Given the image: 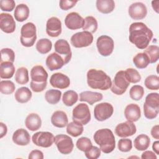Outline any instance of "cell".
I'll return each mask as SVG.
<instances>
[{
    "mask_svg": "<svg viewBox=\"0 0 159 159\" xmlns=\"http://www.w3.org/2000/svg\"><path fill=\"white\" fill-rule=\"evenodd\" d=\"M47 82L43 83H36L32 81H30V86L31 89L35 93H40L43 91L47 87Z\"/></svg>",
    "mask_w": 159,
    "mask_h": 159,
    "instance_id": "cell-50",
    "label": "cell"
},
{
    "mask_svg": "<svg viewBox=\"0 0 159 159\" xmlns=\"http://www.w3.org/2000/svg\"><path fill=\"white\" fill-rule=\"evenodd\" d=\"M50 84L55 88L66 89L70 84V80L68 76L61 73H55L51 76Z\"/></svg>",
    "mask_w": 159,
    "mask_h": 159,
    "instance_id": "cell-19",
    "label": "cell"
},
{
    "mask_svg": "<svg viewBox=\"0 0 159 159\" xmlns=\"http://www.w3.org/2000/svg\"><path fill=\"white\" fill-rule=\"evenodd\" d=\"M114 112V107L109 102L96 104L94 109V116L98 121H104L110 118Z\"/></svg>",
    "mask_w": 159,
    "mask_h": 159,
    "instance_id": "cell-11",
    "label": "cell"
},
{
    "mask_svg": "<svg viewBox=\"0 0 159 159\" xmlns=\"http://www.w3.org/2000/svg\"><path fill=\"white\" fill-rule=\"evenodd\" d=\"M103 96L98 92H93L90 91H85L80 94V101L86 102L90 105L101 101Z\"/></svg>",
    "mask_w": 159,
    "mask_h": 159,
    "instance_id": "cell-25",
    "label": "cell"
},
{
    "mask_svg": "<svg viewBox=\"0 0 159 159\" xmlns=\"http://www.w3.org/2000/svg\"><path fill=\"white\" fill-rule=\"evenodd\" d=\"M15 60V53L13 50L9 48H4L1 50L0 63L9 61L14 63Z\"/></svg>",
    "mask_w": 159,
    "mask_h": 159,
    "instance_id": "cell-42",
    "label": "cell"
},
{
    "mask_svg": "<svg viewBox=\"0 0 159 159\" xmlns=\"http://www.w3.org/2000/svg\"><path fill=\"white\" fill-rule=\"evenodd\" d=\"M136 131L135 125L129 120L117 124L115 128L116 134L118 137L123 138L132 136L136 133Z\"/></svg>",
    "mask_w": 159,
    "mask_h": 159,
    "instance_id": "cell-15",
    "label": "cell"
},
{
    "mask_svg": "<svg viewBox=\"0 0 159 159\" xmlns=\"http://www.w3.org/2000/svg\"><path fill=\"white\" fill-rule=\"evenodd\" d=\"M150 139L149 137L145 134L139 135L134 141V147L139 151L146 150L150 146Z\"/></svg>",
    "mask_w": 159,
    "mask_h": 159,
    "instance_id": "cell-30",
    "label": "cell"
},
{
    "mask_svg": "<svg viewBox=\"0 0 159 159\" xmlns=\"http://www.w3.org/2000/svg\"><path fill=\"white\" fill-rule=\"evenodd\" d=\"M73 121L86 125L91 120V112L88 106L85 103H80L73 109Z\"/></svg>",
    "mask_w": 159,
    "mask_h": 159,
    "instance_id": "cell-7",
    "label": "cell"
},
{
    "mask_svg": "<svg viewBox=\"0 0 159 159\" xmlns=\"http://www.w3.org/2000/svg\"><path fill=\"white\" fill-rule=\"evenodd\" d=\"M124 116L126 119L130 122H136L141 117L140 108L137 104H128L124 109Z\"/></svg>",
    "mask_w": 159,
    "mask_h": 159,
    "instance_id": "cell-23",
    "label": "cell"
},
{
    "mask_svg": "<svg viewBox=\"0 0 159 159\" xmlns=\"http://www.w3.org/2000/svg\"><path fill=\"white\" fill-rule=\"evenodd\" d=\"M133 63L137 68L143 69L149 65L150 60L145 53H138L134 57Z\"/></svg>",
    "mask_w": 159,
    "mask_h": 159,
    "instance_id": "cell-33",
    "label": "cell"
},
{
    "mask_svg": "<svg viewBox=\"0 0 159 159\" xmlns=\"http://www.w3.org/2000/svg\"><path fill=\"white\" fill-rule=\"evenodd\" d=\"M159 1H152V6L153 10L157 12H159Z\"/></svg>",
    "mask_w": 159,
    "mask_h": 159,
    "instance_id": "cell-56",
    "label": "cell"
},
{
    "mask_svg": "<svg viewBox=\"0 0 159 159\" xmlns=\"http://www.w3.org/2000/svg\"><path fill=\"white\" fill-rule=\"evenodd\" d=\"M97 9L102 14H109L115 8V2L113 0H97L96 2Z\"/></svg>",
    "mask_w": 159,
    "mask_h": 159,
    "instance_id": "cell-31",
    "label": "cell"
},
{
    "mask_svg": "<svg viewBox=\"0 0 159 159\" xmlns=\"http://www.w3.org/2000/svg\"><path fill=\"white\" fill-rule=\"evenodd\" d=\"M151 135L155 139H159V125H155L151 129Z\"/></svg>",
    "mask_w": 159,
    "mask_h": 159,
    "instance_id": "cell-53",
    "label": "cell"
},
{
    "mask_svg": "<svg viewBox=\"0 0 159 159\" xmlns=\"http://www.w3.org/2000/svg\"><path fill=\"white\" fill-rule=\"evenodd\" d=\"M127 78L129 83H137L141 80V76L138 71L132 68H127L125 71Z\"/></svg>",
    "mask_w": 159,
    "mask_h": 159,
    "instance_id": "cell-44",
    "label": "cell"
},
{
    "mask_svg": "<svg viewBox=\"0 0 159 159\" xmlns=\"http://www.w3.org/2000/svg\"><path fill=\"white\" fill-rule=\"evenodd\" d=\"M128 13L132 19L134 20H141L146 17L147 9L143 3L136 2L132 3L129 6Z\"/></svg>",
    "mask_w": 159,
    "mask_h": 159,
    "instance_id": "cell-16",
    "label": "cell"
},
{
    "mask_svg": "<svg viewBox=\"0 0 159 159\" xmlns=\"http://www.w3.org/2000/svg\"><path fill=\"white\" fill-rule=\"evenodd\" d=\"M29 7L25 4H19L17 5L14 12L15 19L18 22H24L27 20L29 16Z\"/></svg>",
    "mask_w": 159,
    "mask_h": 159,
    "instance_id": "cell-27",
    "label": "cell"
},
{
    "mask_svg": "<svg viewBox=\"0 0 159 159\" xmlns=\"http://www.w3.org/2000/svg\"><path fill=\"white\" fill-rule=\"evenodd\" d=\"M43 152L39 150H34L31 151L29 155V159H43Z\"/></svg>",
    "mask_w": 159,
    "mask_h": 159,
    "instance_id": "cell-51",
    "label": "cell"
},
{
    "mask_svg": "<svg viewBox=\"0 0 159 159\" xmlns=\"http://www.w3.org/2000/svg\"><path fill=\"white\" fill-rule=\"evenodd\" d=\"M54 135L50 132H37L32 137V142L38 147L48 148L54 142Z\"/></svg>",
    "mask_w": 159,
    "mask_h": 159,
    "instance_id": "cell-12",
    "label": "cell"
},
{
    "mask_svg": "<svg viewBox=\"0 0 159 159\" xmlns=\"http://www.w3.org/2000/svg\"><path fill=\"white\" fill-rule=\"evenodd\" d=\"M45 64L50 71L60 70L65 65L63 58L57 53L53 52L48 55L45 60Z\"/></svg>",
    "mask_w": 159,
    "mask_h": 159,
    "instance_id": "cell-20",
    "label": "cell"
},
{
    "mask_svg": "<svg viewBox=\"0 0 159 159\" xmlns=\"http://www.w3.org/2000/svg\"><path fill=\"white\" fill-rule=\"evenodd\" d=\"M101 151L99 148L92 145L88 150L84 152V154L88 159H97L101 155Z\"/></svg>",
    "mask_w": 159,
    "mask_h": 159,
    "instance_id": "cell-47",
    "label": "cell"
},
{
    "mask_svg": "<svg viewBox=\"0 0 159 159\" xmlns=\"http://www.w3.org/2000/svg\"><path fill=\"white\" fill-rule=\"evenodd\" d=\"M159 112V94L157 93H149L145 98L143 104V113L146 118L153 119Z\"/></svg>",
    "mask_w": 159,
    "mask_h": 159,
    "instance_id": "cell-4",
    "label": "cell"
},
{
    "mask_svg": "<svg viewBox=\"0 0 159 159\" xmlns=\"http://www.w3.org/2000/svg\"><path fill=\"white\" fill-rule=\"evenodd\" d=\"M37 39L36 27L32 22L24 24L20 30V41L22 45L25 47H32Z\"/></svg>",
    "mask_w": 159,
    "mask_h": 159,
    "instance_id": "cell-5",
    "label": "cell"
},
{
    "mask_svg": "<svg viewBox=\"0 0 159 159\" xmlns=\"http://www.w3.org/2000/svg\"><path fill=\"white\" fill-rule=\"evenodd\" d=\"M15 73V66L13 63L2 62L0 65V77L2 79H10Z\"/></svg>",
    "mask_w": 159,
    "mask_h": 159,
    "instance_id": "cell-29",
    "label": "cell"
},
{
    "mask_svg": "<svg viewBox=\"0 0 159 159\" xmlns=\"http://www.w3.org/2000/svg\"><path fill=\"white\" fill-rule=\"evenodd\" d=\"M83 130V125L75 121L70 122L66 125V132L70 135L74 137H76L81 135Z\"/></svg>",
    "mask_w": 159,
    "mask_h": 159,
    "instance_id": "cell-32",
    "label": "cell"
},
{
    "mask_svg": "<svg viewBox=\"0 0 159 159\" xmlns=\"http://www.w3.org/2000/svg\"><path fill=\"white\" fill-rule=\"evenodd\" d=\"M36 50L41 54L48 53L52 48V43L50 40L46 38L40 39L36 43Z\"/></svg>",
    "mask_w": 159,
    "mask_h": 159,
    "instance_id": "cell-34",
    "label": "cell"
},
{
    "mask_svg": "<svg viewBox=\"0 0 159 159\" xmlns=\"http://www.w3.org/2000/svg\"><path fill=\"white\" fill-rule=\"evenodd\" d=\"M61 92L58 89H51L46 91L45 94V100L50 104H56L61 99Z\"/></svg>",
    "mask_w": 159,
    "mask_h": 159,
    "instance_id": "cell-35",
    "label": "cell"
},
{
    "mask_svg": "<svg viewBox=\"0 0 159 159\" xmlns=\"http://www.w3.org/2000/svg\"><path fill=\"white\" fill-rule=\"evenodd\" d=\"M117 147L120 152H128L132 148V140L129 139H121L118 142Z\"/></svg>",
    "mask_w": 159,
    "mask_h": 159,
    "instance_id": "cell-46",
    "label": "cell"
},
{
    "mask_svg": "<svg viewBox=\"0 0 159 159\" xmlns=\"http://www.w3.org/2000/svg\"><path fill=\"white\" fill-rule=\"evenodd\" d=\"M15 80L19 84H25L29 82V71L25 67L19 68L15 74Z\"/></svg>",
    "mask_w": 159,
    "mask_h": 159,
    "instance_id": "cell-37",
    "label": "cell"
},
{
    "mask_svg": "<svg viewBox=\"0 0 159 159\" xmlns=\"http://www.w3.org/2000/svg\"><path fill=\"white\" fill-rule=\"evenodd\" d=\"M78 1H68V0H61L59 2L60 7L64 11H67L72 7H73Z\"/></svg>",
    "mask_w": 159,
    "mask_h": 159,
    "instance_id": "cell-49",
    "label": "cell"
},
{
    "mask_svg": "<svg viewBox=\"0 0 159 159\" xmlns=\"http://www.w3.org/2000/svg\"><path fill=\"white\" fill-rule=\"evenodd\" d=\"M141 158L142 159H157V157L155 152L150 150H146L142 153Z\"/></svg>",
    "mask_w": 159,
    "mask_h": 159,
    "instance_id": "cell-52",
    "label": "cell"
},
{
    "mask_svg": "<svg viewBox=\"0 0 159 159\" xmlns=\"http://www.w3.org/2000/svg\"><path fill=\"white\" fill-rule=\"evenodd\" d=\"M78 100V93L73 90H69L64 93L62 97L63 104L66 106H72Z\"/></svg>",
    "mask_w": 159,
    "mask_h": 159,
    "instance_id": "cell-36",
    "label": "cell"
},
{
    "mask_svg": "<svg viewBox=\"0 0 159 159\" xmlns=\"http://www.w3.org/2000/svg\"><path fill=\"white\" fill-rule=\"evenodd\" d=\"M52 125L58 128H63L68 124L66 114L62 111H55L51 117Z\"/></svg>",
    "mask_w": 159,
    "mask_h": 159,
    "instance_id": "cell-24",
    "label": "cell"
},
{
    "mask_svg": "<svg viewBox=\"0 0 159 159\" xmlns=\"http://www.w3.org/2000/svg\"><path fill=\"white\" fill-rule=\"evenodd\" d=\"M87 83L92 89L107 90L111 88L112 81L109 76L101 70L90 69L87 72Z\"/></svg>",
    "mask_w": 159,
    "mask_h": 159,
    "instance_id": "cell-2",
    "label": "cell"
},
{
    "mask_svg": "<svg viewBox=\"0 0 159 159\" xmlns=\"http://www.w3.org/2000/svg\"><path fill=\"white\" fill-rule=\"evenodd\" d=\"M54 142L58 150L64 155L70 154L73 149L74 144L72 139L65 134H59L54 137Z\"/></svg>",
    "mask_w": 159,
    "mask_h": 159,
    "instance_id": "cell-9",
    "label": "cell"
},
{
    "mask_svg": "<svg viewBox=\"0 0 159 159\" xmlns=\"http://www.w3.org/2000/svg\"><path fill=\"white\" fill-rule=\"evenodd\" d=\"M149 58L150 63L157 62L159 57V47L155 45H149L144 50V52Z\"/></svg>",
    "mask_w": 159,
    "mask_h": 159,
    "instance_id": "cell-38",
    "label": "cell"
},
{
    "mask_svg": "<svg viewBox=\"0 0 159 159\" xmlns=\"http://www.w3.org/2000/svg\"><path fill=\"white\" fill-rule=\"evenodd\" d=\"M152 149L156 155H159V142L158 140L153 142L152 145Z\"/></svg>",
    "mask_w": 159,
    "mask_h": 159,
    "instance_id": "cell-55",
    "label": "cell"
},
{
    "mask_svg": "<svg viewBox=\"0 0 159 159\" xmlns=\"http://www.w3.org/2000/svg\"><path fill=\"white\" fill-rule=\"evenodd\" d=\"M144 89L140 85H134L133 86L129 91V95L130 98L134 101L140 100L144 95Z\"/></svg>",
    "mask_w": 159,
    "mask_h": 159,
    "instance_id": "cell-41",
    "label": "cell"
},
{
    "mask_svg": "<svg viewBox=\"0 0 159 159\" xmlns=\"http://www.w3.org/2000/svg\"><path fill=\"white\" fill-rule=\"evenodd\" d=\"M16 6L15 1L14 0H1L0 1V8L3 11L11 12L14 10Z\"/></svg>",
    "mask_w": 159,
    "mask_h": 159,
    "instance_id": "cell-48",
    "label": "cell"
},
{
    "mask_svg": "<svg viewBox=\"0 0 159 159\" xmlns=\"http://www.w3.org/2000/svg\"><path fill=\"white\" fill-rule=\"evenodd\" d=\"M61 22L57 17L49 18L46 24V32L52 37H57L61 33Z\"/></svg>",
    "mask_w": 159,
    "mask_h": 159,
    "instance_id": "cell-17",
    "label": "cell"
},
{
    "mask_svg": "<svg viewBox=\"0 0 159 159\" xmlns=\"http://www.w3.org/2000/svg\"><path fill=\"white\" fill-rule=\"evenodd\" d=\"M32 92L27 87H20L15 92V99L19 103H26L32 98Z\"/></svg>",
    "mask_w": 159,
    "mask_h": 159,
    "instance_id": "cell-28",
    "label": "cell"
},
{
    "mask_svg": "<svg viewBox=\"0 0 159 159\" xmlns=\"http://www.w3.org/2000/svg\"><path fill=\"white\" fill-rule=\"evenodd\" d=\"M13 142L20 146L27 145L30 142V136L29 132L24 129H19L16 130L12 137Z\"/></svg>",
    "mask_w": 159,
    "mask_h": 159,
    "instance_id": "cell-22",
    "label": "cell"
},
{
    "mask_svg": "<svg viewBox=\"0 0 159 159\" xmlns=\"http://www.w3.org/2000/svg\"><path fill=\"white\" fill-rule=\"evenodd\" d=\"M7 132V127L5 124L1 122H0V138L2 139L5 136Z\"/></svg>",
    "mask_w": 159,
    "mask_h": 159,
    "instance_id": "cell-54",
    "label": "cell"
},
{
    "mask_svg": "<svg viewBox=\"0 0 159 159\" xmlns=\"http://www.w3.org/2000/svg\"><path fill=\"white\" fill-rule=\"evenodd\" d=\"M129 84L130 83L127 78L125 71L120 70L114 76L111 90L115 94L122 95L126 91Z\"/></svg>",
    "mask_w": 159,
    "mask_h": 159,
    "instance_id": "cell-6",
    "label": "cell"
},
{
    "mask_svg": "<svg viewBox=\"0 0 159 159\" xmlns=\"http://www.w3.org/2000/svg\"><path fill=\"white\" fill-rule=\"evenodd\" d=\"M98 22L93 16H87L84 19V24L83 27V31H87L91 34L96 32L98 29Z\"/></svg>",
    "mask_w": 159,
    "mask_h": 159,
    "instance_id": "cell-39",
    "label": "cell"
},
{
    "mask_svg": "<svg viewBox=\"0 0 159 159\" xmlns=\"http://www.w3.org/2000/svg\"><path fill=\"white\" fill-rule=\"evenodd\" d=\"M15 88L14 83L10 80H2L0 82V91L4 94L13 93Z\"/></svg>",
    "mask_w": 159,
    "mask_h": 159,
    "instance_id": "cell-43",
    "label": "cell"
},
{
    "mask_svg": "<svg viewBox=\"0 0 159 159\" xmlns=\"http://www.w3.org/2000/svg\"><path fill=\"white\" fill-rule=\"evenodd\" d=\"M96 46L99 54L103 57L109 56L113 52L114 43L113 39L106 35L99 37L96 41Z\"/></svg>",
    "mask_w": 159,
    "mask_h": 159,
    "instance_id": "cell-10",
    "label": "cell"
},
{
    "mask_svg": "<svg viewBox=\"0 0 159 159\" xmlns=\"http://www.w3.org/2000/svg\"><path fill=\"white\" fill-rule=\"evenodd\" d=\"M93 42V36L91 33L82 31L73 34L71 39V44L76 48H83L89 46Z\"/></svg>",
    "mask_w": 159,
    "mask_h": 159,
    "instance_id": "cell-8",
    "label": "cell"
},
{
    "mask_svg": "<svg viewBox=\"0 0 159 159\" xmlns=\"http://www.w3.org/2000/svg\"><path fill=\"white\" fill-rule=\"evenodd\" d=\"M31 81L36 83H43L47 82L48 73L41 65L34 66L30 71Z\"/></svg>",
    "mask_w": 159,
    "mask_h": 159,
    "instance_id": "cell-21",
    "label": "cell"
},
{
    "mask_svg": "<svg viewBox=\"0 0 159 159\" xmlns=\"http://www.w3.org/2000/svg\"><path fill=\"white\" fill-rule=\"evenodd\" d=\"M92 142L91 140L85 137H83L77 140L76 143V147L82 152H86L92 146Z\"/></svg>",
    "mask_w": 159,
    "mask_h": 159,
    "instance_id": "cell-45",
    "label": "cell"
},
{
    "mask_svg": "<svg viewBox=\"0 0 159 159\" xmlns=\"http://www.w3.org/2000/svg\"><path fill=\"white\" fill-rule=\"evenodd\" d=\"M0 28L6 34H11L15 31L16 22L11 14L4 12L0 14Z\"/></svg>",
    "mask_w": 159,
    "mask_h": 159,
    "instance_id": "cell-18",
    "label": "cell"
},
{
    "mask_svg": "<svg viewBox=\"0 0 159 159\" xmlns=\"http://www.w3.org/2000/svg\"><path fill=\"white\" fill-rule=\"evenodd\" d=\"M54 49L55 52L63 58L65 65L70 61L72 57V52L68 41L65 39L57 40L54 45Z\"/></svg>",
    "mask_w": 159,
    "mask_h": 159,
    "instance_id": "cell-13",
    "label": "cell"
},
{
    "mask_svg": "<svg viewBox=\"0 0 159 159\" xmlns=\"http://www.w3.org/2000/svg\"><path fill=\"white\" fill-rule=\"evenodd\" d=\"M93 139L104 153H109L116 148L115 137L112 130L109 129L98 130L93 135Z\"/></svg>",
    "mask_w": 159,
    "mask_h": 159,
    "instance_id": "cell-3",
    "label": "cell"
},
{
    "mask_svg": "<svg viewBox=\"0 0 159 159\" xmlns=\"http://www.w3.org/2000/svg\"><path fill=\"white\" fill-rule=\"evenodd\" d=\"M146 88L150 90H158L159 89V78L157 75H151L148 76L144 81Z\"/></svg>",
    "mask_w": 159,
    "mask_h": 159,
    "instance_id": "cell-40",
    "label": "cell"
},
{
    "mask_svg": "<svg viewBox=\"0 0 159 159\" xmlns=\"http://www.w3.org/2000/svg\"><path fill=\"white\" fill-rule=\"evenodd\" d=\"M25 125L29 130L36 131L39 130L42 125L41 118L36 113H30L27 116L25 120Z\"/></svg>",
    "mask_w": 159,
    "mask_h": 159,
    "instance_id": "cell-26",
    "label": "cell"
},
{
    "mask_svg": "<svg viewBox=\"0 0 159 159\" xmlns=\"http://www.w3.org/2000/svg\"><path fill=\"white\" fill-rule=\"evenodd\" d=\"M129 30V41L140 50L148 47L153 35L152 30L142 22L131 24Z\"/></svg>",
    "mask_w": 159,
    "mask_h": 159,
    "instance_id": "cell-1",
    "label": "cell"
},
{
    "mask_svg": "<svg viewBox=\"0 0 159 159\" xmlns=\"http://www.w3.org/2000/svg\"><path fill=\"white\" fill-rule=\"evenodd\" d=\"M65 24L70 30H77L83 28L84 24V19L78 12H71L65 17Z\"/></svg>",
    "mask_w": 159,
    "mask_h": 159,
    "instance_id": "cell-14",
    "label": "cell"
}]
</instances>
